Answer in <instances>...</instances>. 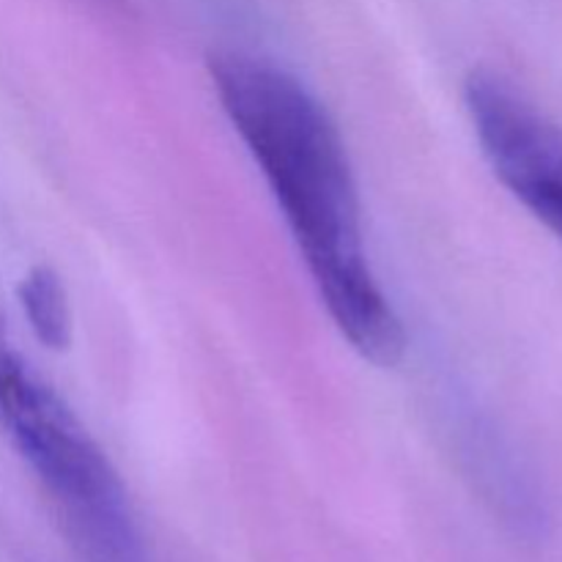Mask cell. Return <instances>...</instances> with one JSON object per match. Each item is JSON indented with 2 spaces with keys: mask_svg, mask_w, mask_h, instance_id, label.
<instances>
[{
  "mask_svg": "<svg viewBox=\"0 0 562 562\" xmlns=\"http://www.w3.org/2000/svg\"><path fill=\"white\" fill-rule=\"evenodd\" d=\"M209 71L225 115L283 209L335 327L368 362L395 366L404 327L368 263L349 154L327 108L267 60L217 55Z\"/></svg>",
  "mask_w": 562,
  "mask_h": 562,
  "instance_id": "obj_1",
  "label": "cell"
},
{
  "mask_svg": "<svg viewBox=\"0 0 562 562\" xmlns=\"http://www.w3.org/2000/svg\"><path fill=\"white\" fill-rule=\"evenodd\" d=\"M0 423L88 562H137L126 492L97 439L14 349L0 316Z\"/></svg>",
  "mask_w": 562,
  "mask_h": 562,
  "instance_id": "obj_2",
  "label": "cell"
},
{
  "mask_svg": "<svg viewBox=\"0 0 562 562\" xmlns=\"http://www.w3.org/2000/svg\"><path fill=\"white\" fill-rule=\"evenodd\" d=\"M464 99L497 179L562 241V126L494 71H472Z\"/></svg>",
  "mask_w": 562,
  "mask_h": 562,
  "instance_id": "obj_3",
  "label": "cell"
},
{
  "mask_svg": "<svg viewBox=\"0 0 562 562\" xmlns=\"http://www.w3.org/2000/svg\"><path fill=\"white\" fill-rule=\"evenodd\" d=\"M16 294H20V305L33 335L47 349H66L71 338V313L58 274L49 267H33L22 278Z\"/></svg>",
  "mask_w": 562,
  "mask_h": 562,
  "instance_id": "obj_4",
  "label": "cell"
}]
</instances>
